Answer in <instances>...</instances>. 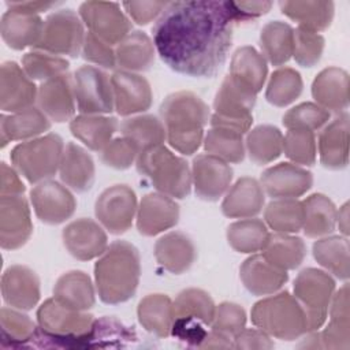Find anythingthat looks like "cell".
Returning <instances> with one entry per match:
<instances>
[{"mask_svg": "<svg viewBox=\"0 0 350 350\" xmlns=\"http://www.w3.org/2000/svg\"><path fill=\"white\" fill-rule=\"evenodd\" d=\"M235 25L227 1H171L152 29L153 44L175 72L211 78L227 60Z\"/></svg>", "mask_w": 350, "mask_h": 350, "instance_id": "1", "label": "cell"}, {"mask_svg": "<svg viewBox=\"0 0 350 350\" xmlns=\"http://www.w3.org/2000/svg\"><path fill=\"white\" fill-rule=\"evenodd\" d=\"M160 116L171 148L186 156L198 150L211 119L209 107L200 96L189 90L171 93L160 105Z\"/></svg>", "mask_w": 350, "mask_h": 350, "instance_id": "2", "label": "cell"}, {"mask_svg": "<svg viewBox=\"0 0 350 350\" xmlns=\"http://www.w3.org/2000/svg\"><path fill=\"white\" fill-rule=\"evenodd\" d=\"M141 276L138 249L115 241L94 264V284L98 298L108 305H118L134 297Z\"/></svg>", "mask_w": 350, "mask_h": 350, "instance_id": "3", "label": "cell"}, {"mask_svg": "<svg viewBox=\"0 0 350 350\" xmlns=\"http://www.w3.org/2000/svg\"><path fill=\"white\" fill-rule=\"evenodd\" d=\"M38 327L31 340L36 347H83L94 324L93 314L63 306L55 298L37 310Z\"/></svg>", "mask_w": 350, "mask_h": 350, "instance_id": "4", "label": "cell"}, {"mask_svg": "<svg viewBox=\"0 0 350 350\" xmlns=\"http://www.w3.org/2000/svg\"><path fill=\"white\" fill-rule=\"evenodd\" d=\"M135 167L159 193L178 200L190 194L191 168L183 157L172 153L163 144L139 152Z\"/></svg>", "mask_w": 350, "mask_h": 350, "instance_id": "5", "label": "cell"}, {"mask_svg": "<svg viewBox=\"0 0 350 350\" xmlns=\"http://www.w3.org/2000/svg\"><path fill=\"white\" fill-rule=\"evenodd\" d=\"M252 323L269 336L294 340L308 334V319L304 308L288 291L271 294L254 304Z\"/></svg>", "mask_w": 350, "mask_h": 350, "instance_id": "6", "label": "cell"}, {"mask_svg": "<svg viewBox=\"0 0 350 350\" xmlns=\"http://www.w3.org/2000/svg\"><path fill=\"white\" fill-rule=\"evenodd\" d=\"M63 138L56 133L18 144L10 154L12 167L29 182L37 185L51 179L60 167L63 152Z\"/></svg>", "mask_w": 350, "mask_h": 350, "instance_id": "7", "label": "cell"}, {"mask_svg": "<svg viewBox=\"0 0 350 350\" xmlns=\"http://www.w3.org/2000/svg\"><path fill=\"white\" fill-rule=\"evenodd\" d=\"M215 302L201 288H186L174 301V324L171 334L191 346L198 347L206 336L205 327H211Z\"/></svg>", "mask_w": 350, "mask_h": 350, "instance_id": "8", "label": "cell"}, {"mask_svg": "<svg viewBox=\"0 0 350 350\" xmlns=\"http://www.w3.org/2000/svg\"><path fill=\"white\" fill-rule=\"evenodd\" d=\"M257 93L230 74L223 79L215 100L211 127H226L242 134L247 133L253 123V108Z\"/></svg>", "mask_w": 350, "mask_h": 350, "instance_id": "9", "label": "cell"}, {"mask_svg": "<svg viewBox=\"0 0 350 350\" xmlns=\"http://www.w3.org/2000/svg\"><path fill=\"white\" fill-rule=\"evenodd\" d=\"M294 297L304 308L308 332L317 331L327 320L328 308L335 293L334 278L317 268L302 269L294 280Z\"/></svg>", "mask_w": 350, "mask_h": 350, "instance_id": "10", "label": "cell"}, {"mask_svg": "<svg viewBox=\"0 0 350 350\" xmlns=\"http://www.w3.org/2000/svg\"><path fill=\"white\" fill-rule=\"evenodd\" d=\"M85 36L83 22L77 12L70 8L57 10L44 21L41 38L34 48L56 56L77 57L82 51Z\"/></svg>", "mask_w": 350, "mask_h": 350, "instance_id": "11", "label": "cell"}, {"mask_svg": "<svg viewBox=\"0 0 350 350\" xmlns=\"http://www.w3.org/2000/svg\"><path fill=\"white\" fill-rule=\"evenodd\" d=\"M78 111L83 115H104L115 109L111 78L94 66H82L72 75Z\"/></svg>", "mask_w": 350, "mask_h": 350, "instance_id": "12", "label": "cell"}, {"mask_svg": "<svg viewBox=\"0 0 350 350\" xmlns=\"http://www.w3.org/2000/svg\"><path fill=\"white\" fill-rule=\"evenodd\" d=\"M137 209V196L127 185L107 187L94 204V215L98 223L113 235H120L131 227Z\"/></svg>", "mask_w": 350, "mask_h": 350, "instance_id": "13", "label": "cell"}, {"mask_svg": "<svg viewBox=\"0 0 350 350\" xmlns=\"http://www.w3.org/2000/svg\"><path fill=\"white\" fill-rule=\"evenodd\" d=\"M78 15L92 34L111 46L118 45L131 30V21L119 3L85 1L79 5Z\"/></svg>", "mask_w": 350, "mask_h": 350, "instance_id": "14", "label": "cell"}, {"mask_svg": "<svg viewBox=\"0 0 350 350\" xmlns=\"http://www.w3.org/2000/svg\"><path fill=\"white\" fill-rule=\"evenodd\" d=\"M30 202L36 216L45 224L56 226L68 220L77 208L72 193L53 179L37 183L30 190Z\"/></svg>", "mask_w": 350, "mask_h": 350, "instance_id": "15", "label": "cell"}, {"mask_svg": "<svg viewBox=\"0 0 350 350\" xmlns=\"http://www.w3.org/2000/svg\"><path fill=\"white\" fill-rule=\"evenodd\" d=\"M33 234L27 200L22 196L0 197V245L5 250L22 247Z\"/></svg>", "mask_w": 350, "mask_h": 350, "instance_id": "16", "label": "cell"}, {"mask_svg": "<svg viewBox=\"0 0 350 350\" xmlns=\"http://www.w3.org/2000/svg\"><path fill=\"white\" fill-rule=\"evenodd\" d=\"M232 168L228 163L208 153L198 154L191 163V183L198 198L217 201L230 189Z\"/></svg>", "mask_w": 350, "mask_h": 350, "instance_id": "17", "label": "cell"}, {"mask_svg": "<svg viewBox=\"0 0 350 350\" xmlns=\"http://www.w3.org/2000/svg\"><path fill=\"white\" fill-rule=\"evenodd\" d=\"M67 252L77 260L89 261L100 257L108 247L104 227L88 217L68 223L62 232Z\"/></svg>", "mask_w": 350, "mask_h": 350, "instance_id": "18", "label": "cell"}, {"mask_svg": "<svg viewBox=\"0 0 350 350\" xmlns=\"http://www.w3.org/2000/svg\"><path fill=\"white\" fill-rule=\"evenodd\" d=\"M111 85L113 105L119 115H135L150 108L153 94L145 77L137 72L118 70L111 75Z\"/></svg>", "mask_w": 350, "mask_h": 350, "instance_id": "19", "label": "cell"}, {"mask_svg": "<svg viewBox=\"0 0 350 350\" xmlns=\"http://www.w3.org/2000/svg\"><path fill=\"white\" fill-rule=\"evenodd\" d=\"M260 185L264 193L275 200L297 198L310 190L313 175L298 164L279 163L261 174Z\"/></svg>", "mask_w": 350, "mask_h": 350, "instance_id": "20", "label": "cell"}, {"mask_svg": "<svg viewBox=\"0 0 350 350\" xmlns=\"http://www.w3.org/2000/svg\"><path fill=\"white\" fill-rule=\"evenodd\" d=\"M38 88L15 62H4L0 68V108L4 112H19L33 107Z\"/></svg>", "mask_w": 350, "mask_h": 350, "instance_id": "21", "label": "cell"}, {"mask_svg": "<svg viewBox=\"0 0 350 350\" xmlns=\"http://www.w3.org/2000/svg\"><path fill=\"white\" fill-rule=\"evenodd\" d=\"M137 230L141 235L154 237L176 226L179 205L174 198L159 191L142 197L137 209Z\"/></svg>", "mask_w": 350, "mask_h": 350, "instance_id": "22", "label": "cell"}, {"mask_svg": "<svg viewBox=\"0 0 350 350\" xmlns=\"http://www.w3.org/2000/svg\"><path fill=\"white\" fill-rule=\"evenodd\" d=\"M38 108L53 122L71 120L75 113L72 77L66 72L44 81L37 92Z\"/></svg>", "mask_w": 350, "mask_h": 350, "instance_id": "23", "label": "cell"}, {"mask_svg": "<svg viewBox=\"0 0 350 350\" xmlns=\"http://www.w3.org/2000/svg\"><path fill=\"white\" fill-rule=\"evenodd\" d=\"M1 295L4 302L19 310H30L40 301V279L26 265H11L1 276Z\"/></svg>", "mask_w": 350, "mask_h": 350, "instance_id": "24", "label": "cell"}, {"mask_svg": "<svg viewBox=\"0 0 350 350\" xmlns=\"http://www.w3.org/2000/svg\"><path fill=\"white\" fill-rule=\"evenodd\" d=\"M239 276L245 288L257 297L278 293L288 280L287 271L272 265L262 254L246 258L239 268Z\"/></svg>", "mask_w": 350, "mask_h": 350, "instance_id": "25", "label": "cell"}, {"mask_svg": "<svg viewBox=\"0 0 350 350\" xmlns=\"http://www.w3.org/2000/svg\"><path fill=\"white\" fill-rule=\"evenodd\" d=\"M349 113L342 112L319 135L320 163L328 170H342L349 164Z\"/></svg>", "mask_w": 350, "mask_h": 350, "instance_id": "26", "label": "cell"}, {"mask_svg": "<svg viewBox=\"0 0 350 350\" xmlns=\"http://www.w3.org/2000/svg\"><path fill=\"white\" fill-rule=\"evenodd\" d=\"M265 202L260 182L250 176L239 178L226 193L221 212L230 219H249L258 215Z\"/></svg>", "mask_w": 350, "mask_h": 350, "instance_id": "27", "label": "cell"}, {"mask_svg": "<svg viewBox=\"0 0 350 350\" xmlns=\"http://www.w3.org/2000/svg\"><path fill=\"white\" fill-rule=\"evenodd\" d=\"M312 96L328 112H345L349 107V74L339 67L321 70L313 79Z\"/></svg>", "mask_w": 350, "mask_h": 350, "instance_id": "28", "label": "cell"}, {"mask_svg": "<svg viewBox=\"0 0 350 350\" xmlns=\"http://www.w3.org/2000/svg\"><path fill=\"white\" fill-rule=\"evenodd\" d=\"M154 257L165 271L180 275L196 261L197 249L189 235L180 231H171L156 241Z\"/></svg>", "mask_w": 350, "mask_h": 350, "instance_id": "29", "label": "cell"}, {"mask_svg": "<svg viewBox=\"0 0 350 350\" xmlns=\"http://www.w3.org/2000/svg\"><path fill=\"white\" fill-rule=\"evenodd\" d=\"M59 175L63 185L77 193H85L94 183V161L86 149L74 142H67L59 167Z\"/></svg>", "mask_w": 350, "mask_h": 350, "instance_id": "30", "label": "cell"}, {"mask_svg": "<svg viewBox=\"0 0 350 350\" xmlns=\"http://www.w3.org/2000/svg\"><path fill=\"white\" fill-rule=\"evenodd\" d=\"M49 129L51 119L36 107L10 115L3 113L0 118L1 146L4 148L11 141H29L37 138Z\"/></svg>", "mask_w": 350, "mask_h": 350, "instance_id": "31", "label": "cell"}, {"mask_svg": "<svg viewBox=\"0 0 350 350\" xmlns=\"http://www.w3.org/2000/svg\"><path fill=\"white\" fill-rule=\"evenodd\" d=\"M53 298L66 308L86 312L96 302L93 282L83 271H68L55 283Z\"/></svg>", "mask_w": 350, "mask_h": 350, "instance_id": "32", "label": "cell"}, {"mask_svg": "<svg viewBox=\"0 0 350 350\" xmlns=\"http://www.w3.org/2000/svg\"><path fill=\"white\" fill-rule=\"evenodd\" d=\"M44 21L38 15L5 11L1 15L0 33L3 41L15 51L36 46L41 38Z\"/></svg>", "mask_w": 350, "mask_h": 350, "instance_id": "33", "label": "cell"}, {"mask_svg": "<svg viewBox=\"0 0 350 350\" xmlns=\"http://www.w3.org/2000/svg\"><path fill=\"white\" fill-rule=\"evenodd\" d=\"M119 127L118 119L105 115H78L70 120L71 134L88 149L101 152Z\"/></svg>", "mask_w": 350, "mask_h": 350, "instance_id": "34", "label": "cell"}, {"mask_svg": "<svg viewBox=\"0 0 350 350\" xmlns=\"http://www.w3.org/2000/svg\"><path fill=\"white\" fill-rule=\"evenodd\" d=\"M154 49L148 34L139 30L130 31L115 48L116 64L130 72L146 71L154 63Z\"/></svg>", "mask_w": 350, "mask_h": 350, "instance_id": "35", "label": "cell"}, {"mask_svg": "<svg viewBox=\"0 0 350 350\" xmlns=\"http://www.w3.org/2000/svg\"><path fill=\"white\" fill-rule=\"evenodd\" d=\"M137 317L148 332L157 338H167L174 324V302L165 294H149L139 301Z\"/></svg>", "mask_w": 350, "mask_h": 350, "instance_id": "36", "label": "cell"}, {"mask_svg": "<svg viewBox=\"0 0 350 350\" xmlns=\"http://www.w3.org/2000/svg\"><path fill=\"white\" fill-rule=\"evenodd\" d=\"M280 11L298 23V27L319 33L329 27L335 5L332 1L293 0L280 1Z\"/></svg>", "mask_w": 350, "mask_h": 350, "instance_id": "37", "label": "cell"}, {"mask_svg": "<svg viewBox=\"0 0 350 350\" xmlns=\"http://www.w3.org/2000/svg\"><path fill=\"white\" fill-rule=\"evenodd\" d=\"M304 234L308 238H321L331 234L336 226L338 209L327 196L314 193L302 201Z\"/></svg>", "mask_w": 350, "mask_h": 350, "instance_id": "38", "label": "cell"}, {"mask_svg": "<svg viewBox=\"0 0 350 350\" xmlns=\"http://www.w3.org/2000/svg\"><path fill=\"white\" fill-rule=\"evenodd\" d=\"M261 55L272 66H282L293 56L294 29L282 21L268 22L260 33Z\"/></svg>", "mask_w": 350, "mask_h": 350, "instance_id": "39", "label": "cell"}, {"mask_svg": "<svg viewBox=\"0 0 350 350\" xmlns=\"http://www.w3.org/2000/svg\"><path fill=\"white\" fill-rule=\"evenodd\" d=\"M268 66L264 56L253 46L238 48L230 63V75L258 93L267 79Z\"/></svg>", "mask_w": 350, "mask_h": 350, "instance_id": "40", "label": "cell"}, {"mask_svg": "<svg viewBox=\"0 0 350 350\" xmlns=\"http://www.w3.org/2000/svg\"><path fill=\"white\" fill-rule=\"evenodd\" d=\"M261 252L272 265L283 271H291L302 264L306 256V246L299 237L275 232L269 234Z\"/></svg>", "mask_w": 350, "mask_h": 350, "instance_id": "41", "label": "cell"}, {"mask_svg": "<svg viewBox=\"0 0 350 350\" xmlns=\"http://www.w3.org/2000/svg\"><path fill=\"white\" fill-rule=\"evenodd\" d=\"M314 260L329 273L340 280H347L350 275L349 241L347 237L329 235L313 243Z\"/></svg>", "mask_w": 350, "mask_h": 350, "instance_id": "42", "label": "cell"}, {"mask_svg": "<svg viewBox=\"0 0 350 350\" xmlns=\"http://www.w3.org/2000/svg\"><path fill=\"white\" fill-rule=\"evenodd\" d=\"M245 149L249 159L257 165L276 160L283 152V134L271 124H260L249 130L245 139Z\"/></svg>", "mask_w": 350, "mask_h": 350, "instance_id": "43", "label": "cell"}, {"mask_svg": "<svg viewBox=\"0 0 350 350\" xmlns=\"http://www.w3.org/2000/svg\"><path fill=\"white\" fill-rule=\"evenodd\" d=\"M120 133L122 137L133 142L139 152L161 145L165 141L164 124L153 115H137L127 118L120 124Z\"/></svg>", "mask_w": 350, "mask_h": 350, "instance_id": "44", "label": "cell"}, {"mask_svg": "<svg viewBox=\"0 0 350 350\" xmlns=\"http://www.w3.org/2000/svg\"><path fill=\"white\" fill-rule=\"evenodd\" d=\"M204 149L208 154L219 157L226 163H241L246 149L243 134L226 127H211L204 137Z\"/></svg>", "mask_w": 350, "mask_h": 350, "instance_id": "45", "label": "cell"}, {"mask_svg": "<svg viewBox=\"0 0 350 350\" xmlns=\"http://www.w3.org/2000/svg\"><path fill=\"white\" fill-rule=\"evenodd\" d=\"M269 232L267 224L256 217L241 219L227 228L228 245L239 253H256L262 250Z\"/></svg>", "mask_w": 350, "mask_h": 350, "instance_id": "46", "label": "cell"}, {"mask_svg": "<svg viewBox=\"0 0 350 350\" xmlns=\"http://www.w3.org/2000/svg\"><path fill=\"white\" fill-rule=\"evenodd\" d=\"M265 224L275 232L293 234L302 228V201L297 198H278L271 201L264 211Z\"/></svg>", "mask_w": 350, "mask_h": 350, "instance_id": "47", "label": "cell"}, {"mask_svg": "<svg viewBox=\"0 0 350 350\" xmlns=\"http://www.w3.org/2000/svg\"><path fill=\"white\" fill-rule=\"evenodd\" d=\"M301 74L291 67H280L272 72L267 83L265 98L269 104L283 108L294 103L302 93Z\"/></svg>", "mask_w": 350, "mask_h": 350, "instance_id": "48", "label": "cell"}, {"mask_svg": "<svg viewBox=\"0 0 350 350\" xmlns=\"http://www.w3.org/2000/svg\"><path fill=\"white\" fill-rule=\"evenodd\" d=\"M1 347H16L31 343L37 325L34 321L15 308H1Z\"/></svg>", "mask_w": 350, "mask_h": 350, "instance_id": "49", "label": "cell"}, {"mask_svg": "<svg viewBox=\"0 0 350 350\" xmlns=\"http://www.w3.org/2000/svg\"><path fill=\"white\" fill-rule=\"evenodd\" d=\"M68 66L70 64L64 57L37 49L25 53L22 57V68L33 81L44 82L53 77L66 74Z\"/></svg>", "mask_w": 350, "mask_h": 350, "instance_id": "50", "label": "cell"}, {"mask_svg": "<svg viewBox=\"0 0 350 350\" xmlns=\"http://www.w3.org/2000/svg\"><path fill=\"white\" fill-rule=\"evenodd\" d=\"M283 152L294 164L313 165L317 153L314 133L290 129L283 137Z\"/></svg>", "mask_w": 350, "mask_h": 350, "instance_id": "51", "label": "cell"}, {"mask_svg": "<svg viewBox=\"0 0 350 350\" xmlns=\"http://www.w3.org/2000/svg\"><path fill=\"white\" fill-rule=\"evenodd\" d=\"M329 119V112L316 103H302L291 109H288L283 115V126L290 129H299L308 131L320 130L324 124H327Z\"/></svg>", "mask_w": 350, "mask_h": 350, "instance_id": "52", "label": "cell"}, {"mask_svg": "<svg viewBox=\"0 0 350 350\" xmlns=\"http://www.w3.org/2000/svg\"><path fill=\"white\" fill-rule=\"evenodd\" d=\"M324 44L325 41L321 34L297 27L294 29L293 57L302 67H313L321 59Z\"/></svg>", "mask_w": 350, "mask_h": 350, "instance_id": "53", "label": "cell"}, {"mask_svg": "<svg viewBox=\"0 0 350 350\" xmlns=\"http://www.w3.org/2000/svg\"><path fill=\"white\" fill-rule=\"evenodd\" d=\"M246 325L245 309L234 302H221L216 305L211 329L223 334L234 340V336Z\"/></svg>", "mask_w": 350, "mask_h": 350, "instance_id": "54", "label": "cell"}, {"mask_svg": "<svg viewBox=\"0 0 350 350\" xmlns=\"http://www.w3.org/2000/svg\"><path fill=\"white\" fill-rule=\"evenodd\" d=\"M139 150L124 137H118L109 141V144L100 152L101 161L115 170H127L130 168L137 157Z\"/></svg>", "mask_w": 350, "mask_h": 350, "instance_id": "55", "label": "cell"}, {"mask_svg": "<svg viewBox=\"0 0 350 350\" xmlns=\"http://www.w3.org/2000/svg\"><path fill=\"white\" fill-rule=\"evenodd\" d=\"M323 349H349L350 347V316L329 317L328 325L320 332Z\"/></svg>", "mask_w": 350, "mask_h": 350, "instance_id": "56", "label": "cell"}, {"mask_svg": "<svg viewBox=\"0 0 350 350\" xmlns=\"http://www.w3.org/2000/svg\"><path fill=\"white\" fill-rule=\"evenodd\" d=\"M82 57L90 63H94L104 68H113L116 66L115 49L97 38L90 31L86 33L83 46H82Z\"/></svg>", "mask_w": 350, "mask_h": 350, "instance_id": "57", "label": "cell"}, {"mask_svg": "<svg viewBox=\"0 0 350 350\" xmlns=\"http://www.w3.org/2000/svg\"><path fill=\"white\" fill-rule=\"evenodd\" d=\"M122 7L135 23L148 25L161 15L167 1H123Z\"/></svg>", "mask_w": 350, "mask_h": 350, "instance_id": "58", "label": "cell"}, {"mask_svg": "<svg viewBox=\"0 0 350 350\" xmlns=\"http://www.w3.org/2000/svg\"><path fill=\"white\" fill-rule=\"evenodd\" d=\"M227 5L235 23H239L265 15L272 7V1H227Z\"/></svg>", "mask_w": 350, "mask_h": 350, "instance_id": "59", "label": "cell"}, {"mask_svg": "<svg viewBox=\"0 0 350 350\" xmlns=\"http://www.w3.org/2000/svg\"><path fill=\"white\" fill-rule=\"evenodd\" d=\"M235 349H272L273 342L271 336L260 328H243L234 336Z\"/></svg>", "mask_w": 350, "mask_h": 350, "instance_id": "60", "label": "cell"}, {"mask_svg": "<svg viewBox=\"0 0 350 350\" xmlns=\"http://www.w3.org/2000/svg\"><path fill=\"white\" fill-rule=\"evenodd\" d=\"M0 174H1V186H0V194L1 196H22L26 190L23 182L19 178V172L10 167L5 163H1L0 165Z\"/></svg>", "mask_w": 350, "mask_h": 350, "instance_id": "61", "label": "cell"}, {"mask_svg": "<svg viewBox=\"0 0 350 350\" xmlns=\"http://www.w3.org/2000/svg\"><path fill=\"white\" fill-rule=\"evenodd\" d=\"M8 11L26 14V15H38V12L48 11L55 7L57 3L53 1H7Z\"/></svg>", "mask_w": 350, "mask_h": 350, "instance_id": "62", "label": "cell"}, {"mask_svg": "<svg viewBox=\"0 0 350 350\" xmlns=\"http://www.w3.org/2000/svg\"><path fill=\"white\" fill-rule=\"evenodd\" d=\"M201 349H230L234 347V340L216 331H209L204 340L200 343Z\"/></svg>", "mask_w": 350, "mask_h": 350, "instance_id": "63", "label": "cell"}, {"mask_svg": "<svg viewBox=\"0 0 350 350\" xmlns=\"http://www.w3.org/2000/svg\"><path fill=\"white\" fill-rule=\"evenodd\" d=\"M336 224L343 234V237L349 235V202H345L336 213Z\"/></svg>", "mask_w": 350, "mask_h": 350, "instance_id": "64", "label": "cell"}]
</instances>
